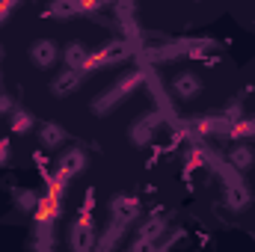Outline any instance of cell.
<instances>
[{
    "label": "cell",
    "instance_id": "cell-2",
    "mask_svg": "<svg viewBox=\"0 0 255 252\" xmlns=\"http://www.w3.org/2000/svg\"><path fill=\"white\" fill-rule=\"evenodd\" d=\"M130 57V39H110L98 54H89V60L83 65V71H92V68H101V65H116L125 63Z\"/></svg>",
    "mask_w": 255,
    "mask_h": 252
},
{
    "label": "cell",
    "instance_id": "cell-11",
    "mask_svg": "<svg viewBox=\"0 0 255 252\" xmlns=\"http://www.w3.org/2000/svg\"><path fill=\"white\" fill-rule=\"evenodd\" d=\"M80 80H83V71H77V68H68V65H65L63 71L54 77L51 92H54L57 98H65V95H71V92L80 86Z\"/></svg>",
    "mask_w": 255,
    "mask_h": 252
},
{
    "label": "cell",
    "instance_id": "cell-9",
    "mask_svg": "<svg viewBox=\"0 0 255 252\" xmlns=\"http://www.w3.org/2000/svg\"><path fill=\"white\" fill-rule=\"evenodd\" d=\"M83 166H86V151L83 148H68L65 154L57 157V172L54 175H60V178H74L77 172H83Z\"/></svg>",
    "mask_w": 255,
    "mask_h": 252
},
{
    "label": "cell",
    "instance_id": "cell-16",
    "mask_svg": "<svg viewBox=\"0 0 255 252\" xmlns=\"http://www.w3.org/2000/svg\"><path fill=\"white\" fill-rule=\"evenodd\" d=\"M86 60H89V51L80 45V42H71V45H65L63 51V63L68 65V68H77V71H83V65H86ZM86 74V71H83Z\"/></svg>",
    "mask_w": 255,
    "mask_h": 252
},
{
    "label": "cell",
    "instance_id": "cell-15",
    "mask_svg": "<svg viewBox=\"0 0 255 252\" xmlns=\"http://www.w3.org/2000/svg\"><path fill=\"white\" fill-rule=\"evenodd\" d=\"M45 15L48 18H74V15H83V6H80V0H51Z\"/></svg>",
    "mask_w": 255,
    "mask_h": 252
},
{
    "label": "cell",
    "instance_id": "cell-6",
    "mask_svg": "<svg viewBox=\"0 0 255 252\" xmlns=\"http://www.w3.org/2000/svg\"><path fill=\"white\" fill-rule=\"evenodd\" d=\"M166 235V220H160L157 214L148 217L139 229H136V241H133V250H157L160 238Z\"/></svg>",
    "mask_w": 255,
    "mask_h": 252
},
{
    "label": "cell",
    "instance_id": "cell-24",
    "mask_svg": "<svg viewBox=\"0 0 255 252\" xmlns=\"http://www.w3.org/2000/svg\"><path fill=\"white\" fill-rule=\"evenodd\" d=\"M92 208H95V190H86V202H83L80 214H92Z\"/></svg>",
    "mask_w": 255,
    "mask_h": 252
},
{
    "label": "cell",
    "instance_id": "cell-21",
    "mask_svg": "<svg viewBox=\"0 0 255 252\" xmlns=\"http://www.w3.org/2000/svg\"><path fill=\"white\" fill-rule=\"evenodd\" d=\"M122 229H125V226L113 220V223H110V232H107V235H101V241H98L95 247H101V250H113V247H116V241L122 238Z\"/></svg>",
    "mask_w": 255,
    "mask_h": 252
},
{
    "label": "cell",
    "instance_id": "cell-19",
    "mask_svg": "<svg viewBox=\"0 0 255 252\" xmlns=\"http://www.w3.org/2000/svg\"><path fill=\"white\" fill-rule=\"evenodd\" d=\"M208 48H211V39H202V42H196V45H187L184 54H187L190 60H202L205 65H217V57H208Z\"/></svg>",
    "mask_w": 255,
    "mask_h": 252
},
{
    "label": "cell",
    "instance_id": "cell-1",
    "mask_svg": "<svg viewBox=\"0 0 255 252\" xmlns=\"http://www.w3.org/2000/svg\"><path fill=\"white\" fill-rule=\"evenodd\" d=\"M142 80H145V74H142L139 68H133V71H130V74H125V77H122L116 86H110L107 92H101V95L92 101V110H95L98 116L110 113V110H113V107H116V104H119L125 95H130V92L136 89V83H142Z\"/></svg>",
    "mask_w": 255,
    "mask_h": 252
},
{
    "label": "cell",
    "instance_id": "cell-17",
    "mask_svg": "<svg viewBox=\"0 0 255 252\" xmlns=\"http://www.w3.org/2000/svg\"><path fill=\"white\" fill-rule=\"evenodd\" d=\"M12 202L21 214H33L36 205H39V196L33 190H24V187H12Z\"/></svg>",
    "mask_w": 255,
    "mask_h": 252
},
{
    "label": "cell",
    "instance_id": "cell-14",
    "mask_svg": "<svg viewBox=\"0 0 255 252\" xmlns=\"http://www.w3.org/2000/svg\"><path fill=\"white\" fill-rule=\"evenodd\" d=\"M65 127L57 125V122H45V125H39V142L45 145V148H57V145H63L65 142Z\"/></svg>",
    "mask_w": 255,
    "mask_h": 252
},
{
    "label": "cell",
    "instance_id": "cell-20",
    "mask_svg": "<svg viewBox=\"0 0 255 252\" xmlns=\"http://www.w3.org/2000/svg\"><path fill=\"white\" fill-rule=\"evenodd\" d=\"M229 136H235V139H247V136H255V119H241V122H235V125H229Z\"/></svg>",
    "mask_w": 255,
    "mask_h": 252
},
{
    "label": "cell",
    "instance_id": "cell-3",
    "mask_svg": "<svg viewBox=\"0 0 255 252\" xmlns=\"http://www.w3.org/2000/svg\"><path fill=\"white\" fill-rule=\"evenodd\" d=\"M68 244L74 252H89L98 238H95V223H92V214H80L74 223H71V232H68Z\"/></svg>",
    "mask_w": 255,
    "mask_h": 252
},
{
    "label": "cell",
    "instance_id": "cell-5",
    "mask_svg": "<svg viewBox=\"0 0 255 252\" xmlns=\"http://www.w3.org/2000/svg\"><path fill=\"white\" fill-rule=\"evenodd\" d=\"M142 214V202L136 196H128V193H119L110 199V220L122 223V226H130L136 217Z\"/></svg>",
    "mask_w": 255,
    "mask_h": 252
},
{
    "label": "cell",
    "instance_id": "cell-26",
    "mask_svg": "<svg viewBox=\"0 0 255 252\" xmlns=\"http://www.w3.org/2000/svg\"><path fill=\"white\" fill-rule=\"evenodd\" d=\"M33 160H36V166H39V169H42V172H45V169H48V157H45V154H42V151H36V154H33Z\"/></svg>",
    "mask_w": 255,
    "mask_h": 252
},
{
    "label": "cell",
    "instance_id": "cell-27",
    "mask_svg": "<svg viewBox=\"0 0 255 252\" xmlns=\"http://www.w3.org/2000/svg\"><path fill=\"white\" fill-rule=\"evenodd\" d=\"M0 92H3V86H0Z\"/></svg>",
    "mask_w": 255,
    "mask_h": 252
},
{
    "label": "cell",
    "instance_id": "cell-7",
    "mask_svg": "<svg viewBox=\"0 0 255 252\" xmlns=\"http://www.w3.org/2000/svg\"><path fill=\"white\" fill-rule=\"evenodd\" d=\"M250 202H253V196L241 178H232L223 184V205L229 211H244V208H250Z\"/></svg>",
    "mask_w": 255,
    "mask_h": 252
},
{
    "label": "cell",
    "instance_id": "cell-13",
    "mask_svg": "<svg viewBox=\"0 0 255 252\" xmlns=\"http://www.w3.org/2000/svg\"><path fill=\"white\" fill-rule=\"evenodd\" d=\"M229 166L232 169H238V172H247V169H253L255 166V148L253 145H247V142H241V145H235L232 151H229Z\"/></svg>",
    "mask_w": 255,
    "mask_h": 252
},
{
    "label": "cell",
    "instance_id": "cell-22",
    "mask_svg": "<svg viewBox=\"0 0 255 252\" xmlns=\"http://www.w3.org/2000/svg\"><path fill=\"white\" fill-rule=\"evenodd\" d=\"M247 113H244V101L241 98H235V101H229V107L223 110V119L229 122V125H235V122H241Z\"/></svg>",
    "mask_w": 255,
    "mask_h": 252
},
{
    "label": "cell",
    "instance_id": "cell-23",
    "mask_svg": "<svg viewBox=\"0 0 255 252\" xmlns=\"http://www.w3.org/2000/svg\"><path fill=\"white\" fill-rule=\"evenodd\" d=\"M12 110H15V98L6 95V92H0V116H9Z\"/></svg>",
    "mask_w": 255,
    "mask_h": 252
},
{
    "label": "cell",
    "instance_id": "cell-10",
    "mask_svg": "<svg viewBox=\"0 0 255 252\" xmlns=\"http://www.w3.org/2000/svg\"><path fill=\"white\" fill-rule=\"evenodd\" d=\"M172 95L175 98H181V101H193L199 92H202V80H199V74H193V71H181V74H175L172 77Z\"/></svg>",
    "mask_w": 255,
    "mask_h": 252
},
{
    "label": "cell",
    "instance_id": "cell-8",
    "mask_svg": "<svg viewBox=\"0 0 255 252\" xmlns=\"http://www.w3.org/2000/svg\"><path fill=\"white\" fill-rule=\"evenodd\" d=\"M60 57H63V51H60L57 42H51V39H39V42L30 45V60H33V65H39V68L57 65Z\"/></svg>",
    "mask_w": 255,
    "mask_h": 252
},
{
    "label": "cell",
    "instance_id": "cell-18",
    "mask_svg": "<svg viewBox=\"0 0 255 252\" xmlns=\"http://www.w3.org/2000/svg\"><path fill=\"white\" fill-rule=\"evenodd\" d=\"M9 130H12V133H27V130H33V113H30V110H12V113H9Z\"/></svg>",
    "mask_w": 255,
    "mask_h": 252
},
{
    "label": "cell",
    "instance_id": "cell-12",
    "mask_svg": "<svg viewBox=\"0 0 255 252\" xmlns=\"http://www.w3.org/2000/svg\"><path fill=\"white\" fill-rule=\"evenodd\" d=\"M193 130L199 136H229V122L223 116H202L193 119Z\"/></svg>",
    "mask_w": 255,
    "mask_h": 252
},
{
    "label": "cell",
    "instance_id": "cell-4",
    "mask_svg": "<svg viewBox=\"0 0 255 252\" xmlns=\"http://www.w3.org/2000/svg\"><path fill=\"white\" fill-rule=\"evenodd\" d=\"M163 125V113L160 110H151V113H145V116H139L133 125H130V130H128V136H130V142L133 145H148L151 139H154V133H157V127Z\"/></svg>",
    "mask_w": 255,
    "mask_h": 252
},
{
    "label": "cell",
    "instance_id": "cell-25",
    "mask_svg": "<svg viewBox=\"0 0 255 252\" xmlns=\"http://www.w3.org/2000/svg\"><path fill=\"white\" fill-rule=\"evenodd\" d=\"M9 154H12V145H9V139H0V166L9 160Z\"/></svg>",
    "mask_w": 255,
    "mask_h": 252
}]
</instances>
